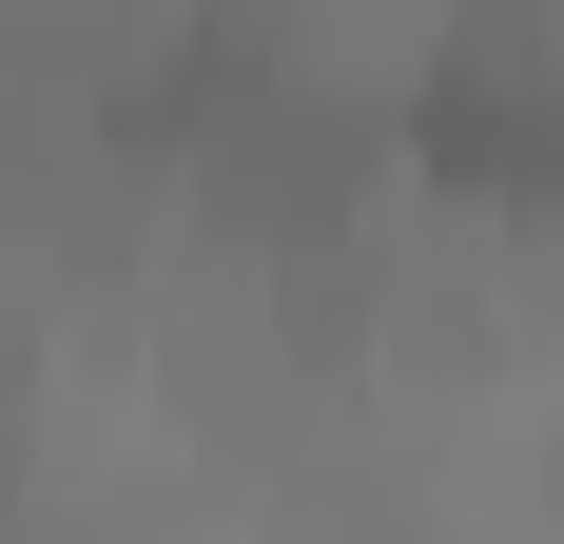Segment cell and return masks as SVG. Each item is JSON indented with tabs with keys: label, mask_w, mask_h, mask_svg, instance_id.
I'll use <instances>...</instances> for the list:
<instances>
[{
	"label": "cell",
	"mask_w": 564,
	"mask_h": 544,
	"mask_svg": "<svg viewBox=\"0 0 564 544\" xmlns=\"http://www.w3.org/2000/svg\"><path fill=\"white\" fill-rule=\"evenodd\" d=\"M545 544H564V447H545Z\"/></svg>",
	"instance_id": "obj_1"
}]
</instances>
